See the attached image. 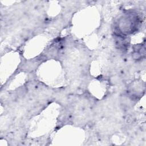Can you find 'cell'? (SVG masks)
Instances as JSON below:
<instances>
[{"mask_svg":"<svg viewBox=\"0 0 146 146\" xmlns=\"http://www.w3.org/2000/svg\"><path fill=\"white\" fill-rule=\"evenodd\" d=\"M139 17L133 13H127L121 16L116 23L115 29L119 31L117 35L123 36L134 32L138 27Z\"/></svg>","mask_w":146,"mask_h":146,"instance_id":"cell-1","label":"cell"}]
</instances>
